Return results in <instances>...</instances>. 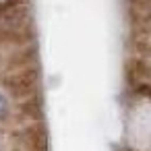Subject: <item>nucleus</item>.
<instances>
[{
  "instance_id": "1",
  "label": "nucleus",
  "mask_w": 151,
  "mask_h": 151,
  "mask_svg": "<svg viewBox=\"0 0 151 151\" xmlns=\"http://www.w3.org/2000/svg\"><path fill=\"white\" fill-rule=\"evenodd\" d=\"M2 112H4V97L0 95V114H2Z\"/></svg>"
}]
</instances>
